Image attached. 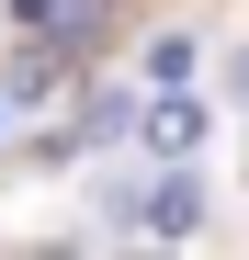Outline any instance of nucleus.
<instances>
[{
  "instance_id": "obj_1",
  "label": "nucleus",
  "mask_w": 249,
  "mask_h": 260,
  "mask_svg": "<svg viewBox=\"0 0 249 260\" xmlns=\"http://www.w3.org/2000/svg\"><path fill=\"white\" fill-rule=\"evenodd\" d=\"M193 136H204V102L170 91V102H159V147H193Z\"/></svg>"
}]
</instances>
